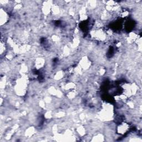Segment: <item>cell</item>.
Instances as JSON below:
<instances>
[{
  "instance_id": "obj_1",
  "label": "cell",
  "mask_w": 142,
  "mask_h": 142,
  "mask_svg": "<svg viewBox=\"0 0 142 142\" xmlns=\"http://www.w3.org/2000/svg\"><path fill=\"white\" fill-rule=\"evenodd\" d=\"M129 128L127 124H121V126L119 125V128H118V130L119 133H122L121 134H124L126 133L128 129Z\"/></svg>"
}]
</instances>
